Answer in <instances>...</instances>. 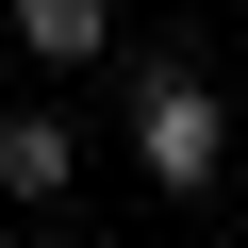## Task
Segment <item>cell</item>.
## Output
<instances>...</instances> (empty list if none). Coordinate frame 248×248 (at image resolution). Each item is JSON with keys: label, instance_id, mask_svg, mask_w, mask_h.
<instances>
[{"label": "cell", "instance_id": "cell-1", "mask_svg": "<svg viewBox=\"0 0 248 248\" xmlns=\"http://www.w3.org/2000/svg\"><path fill=\"white\" fill-rule=\"evenodd\" d=\"M116 133H133V182H149V199H215V166H232V99H215L199 50H149Z\"/></svg>", "mask_w": 248, "mask_h": 248}, {"label": "cell", "instance_id": "cell-2", "mask_svg": "<svg viewBox=\"0 0 248 248\" xmlns=\"http://www.w3.org/2000/svg\"><path fill=\"white\" fill-rule=\"evenodd\" d=\"M83 199V116L66 99H0V215H66Z\"/></svg>", "mask_w": 248, "mask_h": 248}, {"label": "cell", "instance_id": "cell-3", "mask_svg": "<svg viewBox=\"0 0 248 248\" xmlns=\"http://www.w3.org/2000/svg\"><path fill=\"white\" fill-rule=\"evenodd\" d=\"M0 33H17V66H50V83H66V66H99V50H116V0H0Z\"/></svg>", "mask_w": 248, "mask_h": 248}]
</instances>
